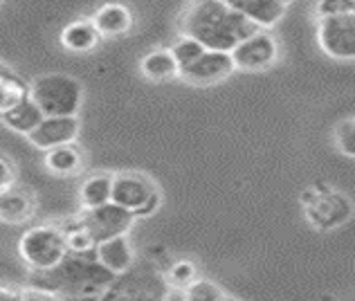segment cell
Masks as SVG:
<instances>
[{
    "instance_id": "cell-2",
    "label": "cell",
    "mask_w": 355,
    "mask_h": 301,
    "mask_svg": "<svg viewBox=\"0 0 355 301\" xmlns=\"http://www.w3.org/2000/svg\"><path fill=\"white\" fill-rule=\"evenodd\" d=\"M41 275L45 277V290L61 297L104 295V290L117 279L104 266H99L95 250L88 254H68L57 268Z\"/></svg>"
},
{
    "instance_id": "cell-6",
    "label": "cell",
    "mask_w": 355,
    "mask_h": 301,
    "mask_svg": "<svg viewBox=\"0 0 355 301\" xmlns=\"http://www.w3.org/2000/svg\"><path fill=\"white\" fill-rule=\"evenodd\" d=\"M160 189L157 184L144 173L137 171H124L113 175V194H110V203L124 207L135 218H146L153 216L160 207Z\"/></svg>"
},
{
    "instance_id": "cell-25",
    "label": "cell",
    "mask_w": 355,
    "mask_h": 301,
    "mask_svg": "<svg viewBox=\"0 0 355 301\" xmlns=\"http://www.w3.org/2000/svg\"><path fill=\"white\" fill-rule=\"evenodd\" d=\"M333 139L342 155L355 157V117L338 121V126L333 130Z\"/></svg>"
},
{
    "instance_id": "cell-14",
    "label": "cell",
    "mask_w": 355,
    "mask_h": 301,
    "mask_svg": "<svg viewBox=\"0 0 355 301\" xmlns=\"http://www.w3.org/2000/svg\"><path fill=\"white\" fill-rule=\"evenodd\" d=\"M223 3L261 30H270L286 16V5L279 0H223Z\"/></svg>"
},
{
    "instance_id": "cell-19",
    "label": "cell",
    "mask_w": 355,
    "mask_h": 301,
    "mask_svg": "<svg viewBox=\"0 0 355 301\" xmlns=\"http://www.w3.org/2000/svg\"><path fill=\"white\" fill-rule=\"evenodd\" d=\"M43 112L41 108L36 106V103L30 99V95H27L21 103H18L16 108H12L9 112H5L3 117H0V121L9 128V130H14V133L18 135H30L32 130L36 128L43 121Z\"/></svg>"
},
{
    "instance_id": "cell-5",
    "label": "cell",
    "mask_w": 355,
    "mask_h": 301,
    "mask_svg": "<svg viewBox=\"0 0 355 301\" xmlns=\"http://www.w3.org/2000/svg\"><path fill=\"white\" fill-rule=\"evenodd\" d=\"M169 290L164 272L151 263H144L137 268L133 266L126 275H119L104 290L99 301H164Z\"/></svg>"
},
{
    "instance_id": "cell-11",
    "label": "cell",
    "mask_w": 355,
    "mask_h": 301,
    "mask_svg": "<svg viewBox=\"0 0 355 301\" xmlns=\"http://www.w3.org/2000/svg\"><path fill=\"white\" fill-rule=\"evenodd\" d=\"M81 121L79 115L74 117H43V121L36 126L27 139L39 150H50L63 144H72L79 137Z\"/></svg>"
},
{
    "instance_id": "cell-29",
    "label": "cell",
    "mask_w": 355,
    "mask_h": 301,
    "mask_svg": "<svg viewBox=\"0 0 355 301\" xmlns=\"http://www.w3.org/2000/svg\"><path fill=\"white\" fill-rule=\"evenodd\" d=\"M21 301H65V299L45 288H27L21 293Z\"/></svg>"
},
{
    "instance_id": "cell-18",
    "label": "cell",
    "mask_w": 355,
    "mask_h": 301,
    "mask_svg": "<svg viewBox=\"0 0 355 301\" xmlns=\"http://www.w3.org/2000/svg\"><path fill=\"white\" fill-rule=\"evenodd\" d=\"M139 72H142V77H146L148 81L162 83V81H171L175 77H180V65H178L171 48H162V50H153L142 56Z\"/></svg>"
},
{
    "instance_id": "cell-4",
    "label": "cell",
    "mask_w": 355,
    "mask_h": 301,
    "mask_svg": "<svg viewBox=\"0 0 355 301\" xmlns=\"http://www.w3.org/2000/svg\"><path fill=\"white\" fill-rule=\"evenodd\" d=\"M18 257L36 275L54 270L68 257V246H65L61 225L45 223L27 227L23 237L18 239Z\"/></svg>"
},
{
    "instance_id": "cell-1",
    "label": "cell",
    "mask_w": 355,
    "mask_h": 301,
    "mask_svg": "<svg viewBox=\"0 0 355 301\" xmlns=\"http://www.w3.org/2000/svg\"><path fill=\"white\" fill-rule=\"evenodd\" d=\"M261 27L236 14L223 0H191L178 18L180 36H191L205 50L232 52L236 45Z\"/></svg>"
},
{
    "instance_id": "cell-15",
    "label": "cell",
    "mask_w": 355,
    "mask_h": 301,
    "mask_svg": "<svg viewBox=\"0 0 355 301\" xmlns=\"http://www.w3.org/2000/svg\"><path fill=\"white\" fill-rule=\"evenodd\" d=\"M92 25L97 27L101 39L108 36H124L133 30V12L124 3H104L95 14H92Z\"/></svg>"
},
{
    "instance_id": "cell-26",
    "label": "cell",
    "mask_w": 355,
    "mask_h": 301,
    "mask_svg": "<svg viewBox=\"0 0 355 301\" xmlns=\"http://www.w3.org/2000/svg\"><path fill=\"white\" fill-rule=\"evenodd\" d=\"M171 52H173L175 61H178V65H180V70H182L205 52V45L198 43L196 39H191V36H180V39H178L175 45L171 48Z\"/></svg>"
},
{
    "instance_id": "cell-9",
    "label": "cell",
    "mask_w": 355,
    "mask_h": 301,
    "mask_svg": "<svg viewBox=\"0 0 355 301\" xmlns=\"http://www.w3.org/2000/svg\"><path fill=\"white\" fill-rule=\"evenodd\" d=\"M79 221L83 223V227L90 232V237L95 243L124 237L135 225V216L126 212L124 207H119L115 203H106L95 209H86L79 214Z\"/></svg>"
},
{
    "instance_id": "cell-3",
    "label": "cell",
    "mask_w": 355,
    "mask_h": 301,
    "mask_svg": "<svg viewBox=\"0 0 355 301\" xmlns=\"http://www.w3.org/2000/svg\"><path fill=\"white\" fill-rule=\"evenodd\" d=\"M30 99L45 117H74L83 106V86L77 77L65 72L39 74L30 86Z\"/></svg>"
},
{
    "instance_id": "cell-12",
    "label": "cell",
    "mask_w": 355,
    "mask_h": 301,
    "mask_svg": "<svg viewBox=\"0 0 355 301\" xmlns=\"http://www.w3.org/2000/svg\"><path fill=\"white\" fill-rule=\"evenodd\" d=\"M39 212V203L32 191L23 189V187H7L0 189V223L5 225H30L36 218Z\"/></svg>"
},
{
    "instance_id": "cell-27",
    "label": "cell",
    "mask_w": 355,
    "mask_h": 301,
    "mask_svg": "<svg viewBox=\"0 0 355 301\" xmlns=\"http://www.w3.org/2000/svg\"><path fill=\"white\" fill-rule=\"evenodd\" d=\"M315 14H317V18L355 14V0H317Z\"/></svg>"
},
{
    "instance_id": "cell-13",
    "label": "cell",
    "mask_w": 355,
    "mask_h": 301,
    "mask_svg": "<svg viewBox=\"0 0 355 301\" xmlns=\"http://www.w3.org/2000/svg\"><path fill=\"white\" fill-rule=\"evenodd\" d=\"M95 259L99 261V266H104L110 272V275H115V277L126 275V272L135 266V250L130 246L128 234L97 243Z\"/></svg>"
},
{
    "instance_id": "cell-32",
    "label": "cell",
    "mask_w": 355,
    "mask_h": 301,
    "mask_svg": "<svg viewBox=\"0 0 355 301\" xmlns=\"http://www.w3.org/2000/svg\"><path fill=\"white\" fill-rule=\"evenodd\" d=\"M220 301H241V299H236V297H230V295H225Z\"/></svg>"
},
{
    "instance_id": "cell-23",
    "label": "cell",
    "mask_w": 355,
    "mask_h": 301,
    "mask_svg": "<svg viewBox=\"0 0 355 301\" xmlns=\"http://www.w3.org/2000/svg\"><path fill=\"white\" fill-rule=\"evenodd\" d=\"M61 230L65 234V246H68V254H88L95 250L97 243L92 241L90 232L83 227V223L79 221V216L68 225H61Z\"/></svg>"
},
{
    "instance_id": "cell-28",
    "label": "cell",
    "mask_w": 355,
    "mask_h": 301,
    "mask_svg": "<svg viewBox=\"0 0 355 301\" xmlns=\"http://www.w3.org/2000/svg\"><path fill=\"white\" fill-rule=\"evenodd\" d=\"M18 180V171L16 164L9 157L0 155V189H7V187H14Z\"/></svg>"
},
{
    "instance_id": "cell-30",
    "label": "cell",
    "mask_w": 355,
    "mask_h": 301,
    "mask_svg": "<svg viewBox=\"0 0 355 301\" xmlns=\"http://www.w3.org/2000/svg\"><path fill=\"white\" fill-rule=\"evenodd\" d=\"M21 293H23V290L0 286V301H21Z\"/></svg>"
},
{
    "instance_id": "cell-16",
    "label": "cell",
    "mask_w": 355,
    "mask_h": 301,
    "mask_svg": "<svg viewBox=\"0 0 355 301\" xmlns=\"http://www.w3.org/2000/svg\"><path fill=\"white\" fill-rule=\"evenodd\" d=\"M59 43L63 50H68L72 54H88L101 43V34L92 25L90 18H77V21L68 23L61 30Z\"/></svg>"
},
{
    "instance_id": "cell-21",
    "label": "cell",
    "mask_w": 355,
    "mask_h": 301,
    "mask_svg": "<svg viewBox=\"0 0 355 301\" xmlns=\"http://www.w3.org/2000/svg\"><path fill=\"white\" fill-rule=\"evenodd\" d=\"M27 95H30V88L16 74L0 70V117L16 108Z\"/></svg>"
},
{
    "instance_id": "cell-22",
    "label": "cell",
    "mask_w": 355,
    "mask_h": 301,
    "mask_svg": "<svg viewBox=\"0 0 355 301\" xmlns=\"http://www.w3.org/2000/svg\"><path fill=\"white\" fill-rule=\"evenodd\" d=\"M198 277H200L198 266H196L191 259H178L164 270V279H166V284H169L171 290L189 288Z\"/></svg>"
},
{
    "instance_id": "cell-7",
    "label": "cell",
    "mask_w": 355,
    "mask_h": 301,
    "mask_svg": "<svg viewBox=\"0 0 355 301\" xmlns=\"http://www.w3.org/2000/svg\"><path fill=\"white\" fill-rule=\"evenodd\" d=\"M317 43L333 61H355V14L320 18Z\"/></svg>"
},
{
    "instance_id": "cell-33",
    "label": "cell",
    "mask_w": 355,
    "mask_h": 301,
    "mask_svg": "<svg viewBox=\"0 0 355 301\" xmlns=\"http://www.w3.org/2000/svg\"><path fill=\"white\" fill-rule=\"evenodd\" d=\"M279 3H282V5H286V7H288V5H291V3H295V0H279Z\"/></svg>"
},
{
    "instance_id": "cell-8",
    "label": "cell",
    "mask_w": 355,
    "mask_h": 301,
    "mask_svg": "<svg viewBox=\"0 0 355 301\" xmlns=\"http://www.w3.org/2000/svg\"><path fill=\"white\" fill-rule=\"evenodd\" d=\"M230 54H232V61L236 65V70L263 72L268 68H272L279 59V41L275 39L272 32L257 30L254 34H250L248 39H243Z\"/></svg>"
},
{
    "instance_id": "cell-10",
    "label": "cell",
    "mask_w": 355,
    "mask_h": 301,
    "mask_svg": "<svg viewBox=\"0 0 355 301\" xmlns=\"http://www.w3.org/2000/svg\"><path fill=\"white\" fill-rule=\"evenodd\" d=\"M236 65L232 61L230 52L205 50L198 59L180 70V79L191 83V86H214L230 79L234 74Z\"/></svg>"
},
{
    "instance_id": "cell-31",
    "label": "cell",
    "mask_w": 355,
    "mask_h": 301,
    "mask_svg": "<svg viewBox=\"0 0 355 301\" xmlns=\"http://www.w3.org/2000/svg\"><path fill=\"white\" fill-rule=\"evenodd\" d=\"M164 301H184V295H182V290H169L164 297Z\"/></svg>"
},
{
    "instance_id": "cell-24",
    "label": "cell",
    "mask_w": 355,
    "mask_h": 301,
    "mask_svg": "<svg viewBox=\"0 0 355 301\" xmlns=\"http://www.w3.org/2000/svg\"><path fill=\"white\" fill-rule=\"evenodd\" d=\"M184 301H220L227 293L218 284H214L209 279L198 277L189 288L182 290Z\"/></svg>"
},
{
    "instance_id": "cell-20",
    "label": "cell",
    "mask_w": 355,
    "mask_h": 301,
    "mask_svg": "<svg viewBox=\"0 0 355 301\" xmlns=\"http://www.w3.org/2000/svg\"><path fill=\"white\" fill-rule=\"evenodd\" d=\"M110 194H113V175L108 173H95L86 178L79 187V205L81 212L95 209L110 203Z\"/></svg>"
},
{
    "instance_id": "cell-17",
    "label": "cell",
    "mask_w": 355,
    "mask_h": 301,
    "mask_svg": "<svg viewBox=\"0 0 355 301\" xmlns=\"http://www.w3.org/2000/svg\"><path fill=\"white\" fill-rule=\"evenodd\" d=\"M43 164L52 175L74 178L83 173V169H86V155H83V150L72 142V144H63V146L45 150Z\"/></svg>"
}]
</instances>
